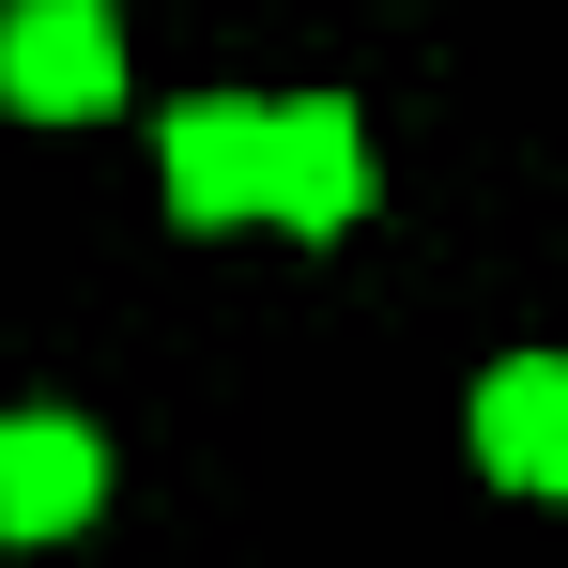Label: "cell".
<instances>
[{"label": "cell", "instance_id": "cell-1", "mask_svg": "<svg viewBox=\"0 0 568 568\" xmlns=\"http://www.w3.org/2000/svg\"><path fill=\"white\" fill-rule=\"evenodd\" d=\"M154 200H170V231H262V200H277V93H185L154 123Z\"/></svg>", "mask_w": 568, "mask_h": 568}, {"label": "cell", "instance_id": "cell-2", "mask_svg": "<svg viewBox=\"0 0 568 568\" xmlns=\"http://www.w3.org/2000/svg\"><path fill=\"white\" fill-rule=\"evenodd\" d=\"M0 108L16 123H108L123 108V16L108 0H0Z\"/></svg>", "mask_w": 568, "mask_h": 568}, {"label": "cell", "instance_id": "cell-3", "mask_svg": "<svg viewBox=\"0 0 568 568\" xmlns=\"http://www.w3.org/2000/svg\"><path fill=\"white\" fill-rule=\"evenodd\" d=\"M462 446L491 491H523V507H568V354H491L462 399Z\"/></svg>", "mask_w": 568, "mask_h": 568}, {"label": "cell", "instance_id": "cell-4", "mask_svg": "<svg viewBox=\"0 0 568 568\" xmlns=\"http://www.w3.org/2000/svg\"><path fill=\"white\" fill-rule=\"evenodd\" d=\"M93 507H108V430L16 399V415H0V538L47 554V538H93Z\"/></svg>", "mask_w": 568, "mask_h": 568}, {"label": "cell", "instance_id": "cell-5", "mask_svg": "<svg viewBox=\"0 0 568 568\" xmlns=\"http://www.w3.org/2000/svg\"><path fill=\"white\" fill-rule=\"evenodd\" d=\"M262 231H292V246L369 231V123L338 93H277V200H262Z\"/></svg>", "mask_w": 568, "mask_h": 568}]
</instances>
